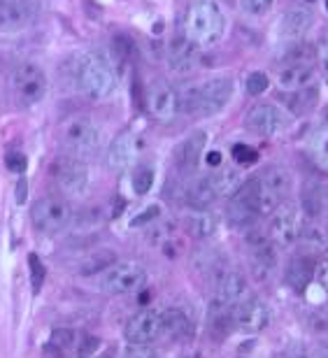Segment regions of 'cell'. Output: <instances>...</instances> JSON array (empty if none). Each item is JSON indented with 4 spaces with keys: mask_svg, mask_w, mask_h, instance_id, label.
<instances>
[{
    "mask_svg": "<svg viewBox=\"0 0 328 358\" xmlns=\"http://www.w3.org/2000/svg\"><path fill=\"white\" fill-rule=\"evenodd\" d=\"M235 84L231 77H212L201 84H187L177 91V103L180 110L187 114H198V117H212L221 112L231 103Z\"/></svg>",
    "mask_w": 328,
    "mask_h": 358,
    "instance_id": "obj_1",
    "label": "cell"
},
{
    "mask_svg": "<svg viewBox=\"0 0 328 358\" xmlns=\"http://www.w3.org/2000/svg\"><path fill=\"white\" fill-rule=\"evenodd\" d=\"M73 82L77 91L89 100H105L112 96L117 87V75L110 66V61L98 52H84L75 59Z\"/></svg>",
    "mask_w": 328,
    "mask_h": 358,
    "instance_id": "obj_2",
    "label": "cell"
},
{
    "mask_svg": "<svg viewBox=\"0 0 328 358\" xmlns=\"http://www.w3.org/2000/svg\"><path fill=\"white\" fill-rule=\"evenodd\" d=\"M184 31L196 47H215L226 33V17L215 0H196L187 12Z\"/></svg>",
    "mask_w": 328,
    "mask_h": 358,
    "instance_id": "obj_3",
    "label": "cell"
},
{
    "mask_svg": "<svg viewBox=\"0 0 328 358\" xmlns=\"http://www.w3.org/2000/svg\"><path fill=\"white\" fill-rule=\"evenodd\" d=\"M59 138L68 154H73L75 159H82V156H91L98 152L103 142V131L87 114H75V117L63 121Z\"/></svg>",
    "mask_w": 328,
    "mask_h": 358,
    "instance_id": "obj_4",
    "label": "cell"
},
{
    "mask_svg": "<svg viewBox=\"0 0 328 358\" xmlns=\"http://www.w3.org/2000/svg\"><path fill=\"white\" fill-rule=\"evenodd\" d=\"M47 87H49L47 75L38 63L26 61V63H19V66L12 70L10 89L19 107L38 105L40 100L47 96Z\"/></svg>",
    "mask_w": 328,
    "mask_h": 358,
    "instance_id": "obj_5",
    "label": "cell"
},
{
    "mask_svg": "<svg viewBox=\"0 0 328 358\" xmlns=\"http://www.w3.org/2000/svg\"><path fill=\"white\" fill-rule=\"evenodd\" d=\"M70 219H73V210H70L68 200H63L59 196L40 198L31 207V221L35 231L45 235H59L70 224Z\"/></svg>",
    "mask_w": 328,
    "mask_h": 358,
    "instance_id": "obj_6",
    "label": "cell"
},
{
    "mask_svg": "<svg viewBox=\"0 0 328 358\" xmlns=\"http://www.w3.org/2000/svg\"><path fill=\"white\" fill-rule=\"evenodd\" d=\"M256 179H259V210L261 217H266V214H273L287 200L291 191V175L287 168L273 166L263 170Z\"/></svg>",
    "mask_w": 328,
    "mask_h": 358,
    "instance_id": "obj_7",
    "label": "cell"
},
{
    "mask_svg": "<svg viewBox=\"0 0 328 358\" xmlns=\"http://www.w3.org/2000/svg\"><path fill=\"white\" fill-rule=\"evenodd\" d=\"M275 217L270 221V235L268 238L275 242L277 247H291L296 245L298 238H301V231H303V210L298 207L296 203H284L277 207L273 212Z\"/></svg>",
    "mask_w": 328,
    "mask_h": 358,
    "instance_id": "obj_8",
    "label": "cell"
},
{
    "mask_svg": "<svg viewBox=\"0 0 328 358\" xmlns=\"http://www.w3.org/2000/svg\"><path fill=\"white\" fill-rule=\"evenodd\" d=\"M147 284V272L140 263L121 261L105 270L103 289L112 296H126V293H138Z\"/></svg>",
    "mask_w": 328,
    "mask_h": 358,
    "instance_id": "obj_9",
    "label": "cell"
},
{
    "mask_svg": "<svg viewBox=\"0 0 328 358\" xmlns=\"http://www.w3.org/2000/svg\"><path fill=\"white\" fill-rule=\"evenodd\" d=\"M245 124L254 135H261V138H275V135L289 131L291 117L282 110V107H277L273 103H261V105H254L252 110L247 112Z\"/></svg>",
    "mask_w": 328,
    "mask_h": 358,
    "instance_id": "obj_10",
    "label": "cell"
},
{
    "mask_svg": "<svg viewBox=\"0 0 328 358\" xmlns=\"http://www.w3.org/2000/svg\"><path fill=\"white\" fill-rule=\"evenodd\" d=\"M228 217L233 224H247L256 217H261L259 210V179H245L228 200Z\"/></svg>",
    "mask_w": 328,
    "mask_h": 358,
    "instance_id": "obj_11",
    "label": "cell"
},
{
    "mask_svg": "<svg viewBox=\"0 0 328 358\" xmlns=\"http://www.w3.org/2000/svg\"><path fill=\"white\" fill-rule=\"evenodd\" d=\"M233 328L242 333H259L270 324V310L256 296H245L231 307Z\"/></svg>",
    "mask_w": 328,
    "mask_h": 358,
    "instance_id": "obj_12",
    "label": "cell"
},
{
    "mask_svg": "<svg viewBox=\"0 0 328 358\" xmlns=\"http://www.w3.org/2000/svg\"><path fill=\"white\" fill-rule=\"evenodd\" d=\"M212 303L233 307L235 303H240L242 298L247 296V279L240 275L238 270L233 268H221L219 272L212 275Z\"/></svg>",
    "mask_w": 328,
    "mask_h": 358,
    "instance_id": "obj_13",
    "label": "cell"
},
{
    "mask_svg": "<svg viewBox=\"0 0 328 358\" xmlns=\"http://www.w3.org/2000/svg\"><path fill=\"white\" fill-rule=\"evenodd\" d=\"M49 173H52L56 186H59L63 193H68V196L82 193L89 179L87 166H84L80 159H75V156H70V159H56Z\"/></svg>",
    "mask_w": 328,
    "mask_h": 358,
    "instance_id": "obj_14",
    "label": "cell"
},
{
    "mask_svg": "<svg viewBox=\"0 0 328 358\" xmlns=\"http://www.w3.org/2000/svg\"><path fill=\"white\" fill-rule=\"evenodd\" d=\"M35 19L31 0H0V35L26 31Z\"/></svg>",
    "mask_w": 328,
    "mask_h": 358,
    "instance_id": "obj_15",
    "label": "cell"
},
{
    "mask_svg": "<svg viewBox=\"0 0 328 358\" xmlns=\"http://www.w3.org/2000/svg\"><path fill=\"white\" fill-rule=\"evenodd\" d=\"M161 335V314L154 310H140L126 324L128 345H152Z\"/></svg>",
    "mask_w": 328,
    "mask_h": 358,
    "instance_id": "obj_16",
    "label": "cell"
},
{
    "mask_svg": "<svg viewBox=\"0 0 328 358\" xmlns=\"http://www.w3.org/2000/svg\"><path fill=\"white\" fill-rule=\"evenodd\" d=\"M147 107L156 119L168 121L180 112V103H177V89H173L166 80H156L149 84L147 89Z\"/></svg>",
    "mask_w": 328,
    "mask_h": 358,
    "instance_id": "obj_17",
    "label": "cell"
},
{
    "mask_svg": "<svg viewBox=\"0 0 328 358\" xmlns=\"http://www.w3.org/2000/svg\"><path fill=\"white\" fill-rule=\"evenodd\" d=\"M249 263L259 277H268L277 268V245L263 235H249L247 238Z\"/></svg>",
    "mask_w": 328,
    "mask_h": 358,
    "instance_id": "obj_18",
    "label": "cell"
},
{
    "mask_svg": "<svg viewBox=\"0 0 328 358\" xmlns=\"http://www.w3.org/2000/svg\"><path fill=\"white\" fill-rule=\"evenodd\" d=\"M140 147H142V140H140V135L135 133V131H131V128H128V131L119 133L117 138H114L112 145H110L108 166L112 170H124V168H128L135 159H138Z\"/></svg>",
    "mask_w": 328,
    "mask_h": 358,
    "instance_id": "obj_19",
    "label": "cell"
},
{
    "mask_svg": "<svg viewBox=\"0 0 328 358\" xmlns=\"http://www.w3.org/2000/svg\"><path fill=\"white\" fill-rule=\"evenodd\" d=\"M205 145H208V133L205 131L189 133L187 138L180 142V147H177V152H175V161H177V168H180L184 175L194 173L198 168V163L203 159Z\"/></svg>",
    "mask_w": 328,
    "mask_h": 358,
    "instance_id": "obj_20",
    "label": "cell"
},
{
    "mask_svg": "<svg viewBox=\"0 0 328 358\" xmlns=\"http://www.w3.org/2000/svg\"><path fill=\"white\" fill-rule=\"evenodd\" d=\"M168 66L177 75H187L198 66V47L187 35L175 38L168 47Z\"/></svg>",
    "mask_w": 328,
    "mask_h": 358,
    "instance_id": "obj_21",
    "label": "cell"
},
{
    "mask_svg": "<svg viewBox=\"0 0 328 358\" xmlns=\"http://www.w3.org/2000/svg\"><path fill=\"white\" fill-rule=\"evenodd\" d=\"M317 68L312 63H294V66H284L277 75V84L284 91H298L305 87H315L317 82Z\"/></svg>",
    "mask_w": 328,
    "mask_h": 358,
    "instance_id": "obj_22",
    "label": "cell"
},
{
    "mask_svg": "<svg viewBox=\"0 0 328 358\" xmlns=\"http://www.w3.org/2000/svg\"><path fill=\"white\" fill-rule=\"evenodd\" d=\"M315 268H317L315 256H310V254L294 256V259L289 261L287 270H284V279H287V284L291 289L301 293L308 289L310 282L315 279Z\"/></svg>",
    "mask_w": 328,
    "mask_h": 358,
    "instance_id": "obj_23",
    "label": "cell"
},
{
    "mask_svg": "<svg viewBox=\"0 0 328 358\" xmlns=\"http://www.w3.org/2000/svg\"><path fill=\"white\" fill-rule=\"evenodd\" d=\"M301 210L305 217L319 219L328 214V184L326 182H308L305 184L303 198H301Z\"/></svg>",
    "mask_w": 328,
    "mask_h": 358,
    "instance_id": "obj_24",
    "label": "cell"
},
{
    "mask_svg": "<svg viewBox=\"0 0 328 358\" xmlns=\"http://www.w3.org/2000/svg\"><path fill=\"white\" fill-rule=\"evenodd\" d=\"M312 21H315V17H312V12L308 7H291V10L280 19V35L287 40L301 38V35L310 31Z\"/></svg>",
    "mask_w": 328,
    "mask_h": 358,
    "instance_id": "obj_25",
    "label": "cell"
},
{
    "mask_svg": "<svg viewBox=\"0 0 328 358\" xmlns=\"http://www.w3.org/2000/svg\"><path fill=\"white\" fill-rule=\"evenodd\" d=\"M161 335L168 340L182 342L191 335V321L182 310H166L161 314Z\"/></svg>",
    "mask_w": 328,
    "mask_h": 358,
    "instance_id": "obj_26",
    "label": "cell"
},
{
    "mask_svg": "<svg viewBox=\"0 0 328 358\" xmlns=\"http://www.w3.org/2000/svg\"><path fill=\"white\" fill-rule=\"evenodd\" d=\"M187 198H189L191 205L198 207V210H205L210 203H215V200L219 198V191H217L212 175L194 179V182L189 184V189H187Z\"/></svg>",
    "mask_w": 328,
    "mask_h": 358,
    "instance_id": "obj_27",
    "label": "cell"
},
{
    "mask_svg": "<svg viewBox=\"0 0 328 358\" xmlns=\"http://www.w3.org/2000/svg\"><path fill=\"white\" fill-rule=\"evenodd\" d=\"M298 242L303 245L305 254H310V256L328 252V231L324 226H319L317 221H312V224H303V231H301Z\"/></svg>",
    "mask_w": 328,
    "mask_h": 358,
    "instance_id": "obj_28",
    "label": "cell"
},
{
    "mask_svg": "<svg viewBox=\"0 0 328 358\" xmlns=\"http://www.w3.org/2000/svg\"><path fill=\"white\" fill-rule=\"evenodd\" d=\"M117 263V254L112 249H98L94 254H87L77 263V272L80 275H96V272H105Z\"/></svg>",
    "mask_w": 328,
    "mask_h": 358,
    "instance_id": "obj_29",
    "label": "cell"
},
{
    "mask_svg": "<svg viewBox=\"0 0 328 358\" xmlns=\"http://www.w3.org/2000/svg\"><path fill=\"white\" fill-rule=\"evenodd\" d=\"M282 100L287 103V107L296 114L310 112L319 100V87H305L298 91H289L287 96H282Z\"/></svg>",
    "mask_w": 328,
    "mask_h": 358,
    "instance_id": "obj_30",
    "label": "cell"
},
{
    "mask_svg": "<svg viewBox=\"0 0 328 358\" xmlns=\"http://www.w3.org/2000/svg\"><path fill=\"white\" fill-rule=\"evenodd\" d=\"M187 231L194 235V238H210L212 233L217 231V219L215 214L198 210L187 219Z\"/></svg>",
    "mask_w": 328,
    "mask_h": 358,
    "instance_id": "obj_31",
    "label": "cell"
},
{
    "mask_svg": "<svg viewBox=\"0 0 328 358\" xmlns=\"http://www.w3.org/2000/svg\"><path fill=\"white\" fill-rule=\"evenodd\" d=\"M210 328L212 333L219 335V338H228V333L233 331V317H231V307L212 303L210 310Z\"/></svg>",
    "mask_w": 328,
    "mask_h": 358,
    "instance_id": "obj_32",
    "label": "cell"
},
{
    "mask_svg": "<svg viewBox=\"0 0 328 358\" xmlns=\"http://www.w3.org/2000/svg\"><path fill=\"white\" fill-rule=\"evenodd\" d=\"M317 59V49L308 45V42H296V45L287 47L280 54V61L284 66H294V63H315Z\"/></svg>",
    "mask_w": 328,
    "mask_h": 358,
    "instance_id": "obj_33",
    "label": "cell"
},
{
    "mask_svg": "<svg viewBox=\"0 0 328 358\" xmlns=\"http://www.w3.org/2000/svg\"><path fill=\"white\" fill-rule=\"evenodd\" d=\"M73 347H75V333L70 328H54L52 338L47 342V352L49 354L54 352L59 358H63L73 352Z\"/></svg>",
    "mask_w": 328,
    "mask_h": 358,
    "instance_id": "obj_34",
    "label": "cell"
},
{
    "mask_svg": "<svg viewBox=\"0 0 328 358\" xmlns=\"http://www.w3.org/2000/svg\"><path fill=\"white\" fill-rule=\"evenodd\" d=\"M212 179H215L219 198L221 196H233L235 189H238V186L245 182V179L240 177L238 170H233V168H221L219 173H212Z\"/></svg>",
    "mask_w": 328,
    "mask_h": 358,
    "instance_id": "obj_35",
    "label": "cell"
},
{
    "mask_svg": "<svg viewBox=\"0 0 328 358\" xmlns=\"http://www.w3.org/2000/svg\"><path fill=\"white\" fill-rule=\"evenodd\" d=\"M152 186H154V170L147 166H140L133 173V191L138 193V196H145V193L152 191Z\"/></svg>",
    "mask_w": 328,
    "mask_h": 358,
    "instance_id": "obj_36",
    "label": "cell"
},
{
    "mask_svg": "<svg viewBox=\"0 0 328 358\" xmlns=\"http://www.w3.org/2000/svg\"><path fill=\"white\" fill-rule=\"evenodd\" d=\"M268 87H270V80H268L266 73H261V70H254V73L247 75L245 89H247L249 96H263V93L268 91Z\"/></svg>",
    "mask_w": 328,
    "mask_h": 358,
    "instance_id": "obj_37",
    "label": "cell"
},
{
    "mask_svg": "<svg viewBox=\"0 0 328 358\" xmlns=\"http://www.w3.org/2000/svg\"><path fill=\"white\" fill-rule=\"evenodd\" d=\"M231 156H233V161L238 163V166H254V163L259 161V152L252 149L249 145H235L231 149Z\"/></svg>",
    "mask_w": 328,
    "mask_h": 358,
    "instance_id": "obj_38",
    "label": "cell"
},
{
    "mask_svg": "<svg viewBox=\"0 0 328 358\" xmlns=\"http://www.w3.org/2000/svg\"><path fill=\"white\" fill-rule=\"evenodd\" d=\"M312 154H315L319 166L328 168V131L326 128L317 135L315 140H312Z\"/></svg>",
    "mask_w": 328,
    "mask_h": 358,
    "instance_id": "obj_39",
    "label": "cell"
},
{
    "mask_svg": "<svg viewBox=\"0 0 328 358\" xmlns=\"http://www.w3.org/2000/svg\"><path fill=\"white\" fill-rule=\"evenodd\" d=\"M112 49H114V56L119 59V63H126L135 54V45L126 38V35H117V38L112 40Z\"/></svg>",
    "mask_w": 328,
    "mask_h": 358,
    "instance_id": "obj_40",
    "label": "cell"
},
{
    "mask_svg": "<svg viewBox=\"0 0 328 358\" xmlns=\"http://www.w3.org/2000/svg\"><path fill=\"white\" fill-rule=\"evenodd\" d=\"M275 0H238L240 10L245 14H252V17H261V14L270 12Z\"/></svg>",
    "mask_w": 328,
    "mask_h": 358,
    "instance_id": "obj_41",
    "label": "cell"
},
{
    "mask_svg": "<svg viewBox=\"0 0 328 358\" xmlns=\"http://www.w3.org/2000/svg\"><path fill=\"white\" fill-rule=\"evenodd\" d=\"M28 268H31V286H33V291L38 293L42 289V282H45V266H42V261L38 256L31 254L28 256Z\"/></svg>",
    "mask_w": 328,
    "mask_h": 358,
    "instance_id": "obj_42",
    "label": "cell"
},
{
    "mask_svg": "<svg viewBox=\"0 0 328 358\" xmlns=\"http://www.w3.org/2000/svg\"><path fill=\"white\" fill-rule=\"evenodd\" d=\"M161 214V207L159 205H152V207H147L145 212H140L138 214V219H133L131 221V226H142V224H149V221H154L156 217Z\"/></svg>",
    "mask_w": 328,
    "mask_h": 358,
    "instance_id": "obj_43",
    "label": "cell"
},
{
    "mask_svg": "<svg viewBox=\"0 0 328 358\" xmlns=\"http://www.w3.org/2000/svg\"><path fill=\"white\" fill-rule=\"evenodd\" d=\"M317 59H319V68H322V73L328 75V35H324L322 42H319Z\"/></svg>",
    "mask_w": 328,
    "mask_h": 358,
    "instance_id": "obj_44",
    "label": "cell"
},
{
    "mask_svg": "<svg viewBox=\"0 0 328 358\" xmlns=\"http://www.w3.org/2000/svg\"><path fill=\"white\" fill-rule=\"evenodd\" d=\"M7 168H10L12 173H24L26 156L24 154H7Z\"/></svg>",
    "mask_w": 328,
    "mask_h": 358,
    "instance_id": "obj_45",
    "label": "cell"
},
{
    "mask_svg": "<svg viewBox=\"0 0 328 358\" xmlns=\"http://www.w3.org/2000/svg\"><path fill=\"white\" fill-rule=\"evenodd\" d=\"M315 277H317V282L319 286H322L324 291H328V256L322 261V263H317V268H315Z\"/></svg>",
    "mask_w": 328,
    "mask_h": 358,
    "instance_id": "obj_46",
    "label": "cell"
},
{
    "mask_svg": "<svg viewBox=\"0 0 328 358\" xmlns=\"http://www.w3.org/2000/svg\"><path fill=\"white\" fill-rule=\"evenodd\" d=\"M310 358H328V345H319L315 352H312Z\"/></svg>",
    "mask_w": 328,
    "mask_h": 358,
    "instance_id": "obj_47",
    "label": "cell"
},
{
    "mask_svg": "<svg viewBox=\"0 0 328 358\" xmlns=\"http://www.w3.org/2000/svg\"><path fill=\"white\" fill-rule=\"evenodd\" d=\"M208 163H210L212 168H217L219 163H221V154H219V152H212V154L208 156Z\"/></svg>",
    "mask_w": 328,
    "mask_h": 358,
    "instance_id": "obj_48",
    "label": "cell"
},
{
    "mask_svg": "<svg viewBox=\"0 0 328 358\" xmlns=\"http://www.w3.org/2000/svg\"><path fill=\"white\" fill-rule=\"evenodd\" d=\"M17 196H19V198H17V203H24V200H26V198H24V196H26V186H24V182L19 184V189H17Z\"/></svg>",
    "mask_w": 328,
    "mask_h": 358,
    "instance_id": "obj_49",
    "label": "cell"
},
{
    "mask_svg": "<svg viewBox=\"0 0 328 358\" xmlns=\"http://www.w3.org/2000/svg\"><path fill=\"white\" fill-rule=\"evenodd\" d=\"M322 119H324V128L328 131V107H324V112H322Z\"/></svg>",
    "mask_w": 328,
    "mask_h": 358,
    "instance_id": "obj_50",
    "label": "cell"
},
{
    "mask_svg": "<svg viewBox=\"0 0 328 358\" xmlns=\"http://www.w3.org/2000/svg\"><path fill=\"white\" fill-rule=\"evenodd\" d=\"M326 10H328V0H326Z\"/></svg>",
    "mask_w": 328,
    "mask_h": 358,
    "instance_id": "obj_51",
    "label": "cell"
},
{
    "mask_svg": "<svg viewBox=\"0 0 328 358\" xmlns=\"http://www.w3.org/2000/svg\"><path fill=\"white\" fill-rule=\"evenodd\" d=\"M308 3H312V0H308Z\"/></svg>",
    "mask_w": 328,
    "mask_h": 358,
    "instance_id": "obj_52",
    "label": "cell"
}]
</instances>
